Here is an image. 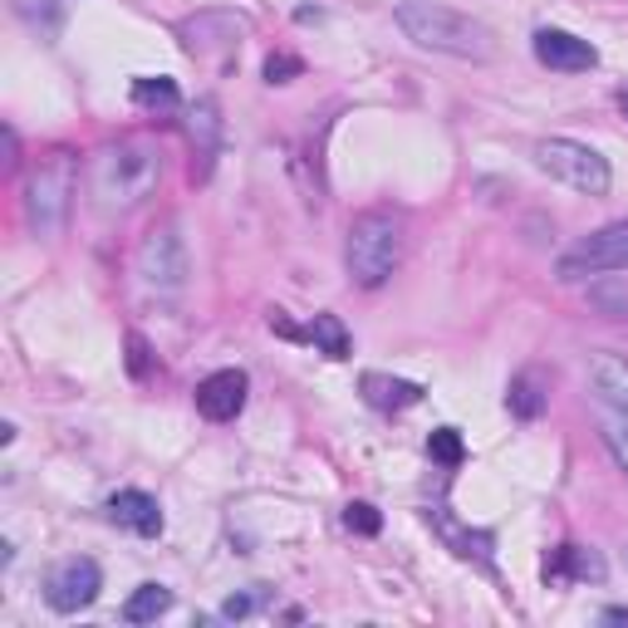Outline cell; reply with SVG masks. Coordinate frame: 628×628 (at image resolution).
<instances>
[{
    "mask_svg": "<svg viewBox=\"0 0 628 628\" xmlns=\"http://www.w3.org/2000/svg\"><path fill=\"white\" fill-rule=\"evenodd\" d=\"M157 173H163L157 147L143 138H123L104 147V153H94V163H89V197H94V207L104 216L128 212L157 187Z\"/></svg>",
    "mask_w": 628,
    "mask_h": 628,
    "instance_id": "obj_1",
    "label": "cell"
},
{
    "mask_svg": "<svg viewBox=\"0 0 628 628\" xmlns=\"http://www.w3.org/2000/svg\"><path fill=\"white\" fill-rule=\"evenodd\" d=\"M398 25L422 50H442V54H456V60H491L496 54V40H491L482 20L456 16V10L437 6V0H403L398 6Z\"/></svg>",
    "mask_w": 628,
    "mask_h": 628,
    "instance_id": "obj_2",
    "label": "cell"
},
{
    "mask_svg": "<svg viewBox=\"0 0 628 628\" xmlns=\"http://www.w3.org/2000/svg\"><path fill=\"white\" fill-rule=\"evenodd\" d=\"M398 250H403V226L388 212H363L359 222L349 226V276L373 290L393 276Z\"/></svg>",
    "mask_w": 628,
    "mask_h": 628,
    "instance_id": "obj_3",
    "label": "cell"
},
{
    "mask_svg": "<svg viewBox=\"0 0 628 628\" xmlns=\"http://www.w3.org/2000/svg\"><path fill=\"white\" fill-rule=\"evenodd\" d=\"M535 163H541L550 177L565 182V187L585 192V197H604V192H609V163H604L589 143L545 138V143H535Z\"/></svg>",
    "mask_w": 628,
    "mask_h": 628,
    "instance_id": "obj_4",
    "label": "cell"
},
{
    "mask_svg": "<svg viewBox=\"0 0 628 628\" xmlns=\"http://www.w3.org/2000/svg\"><path fill=\"white\" fill-rule=\"evenodd\" d=\"M599 270H628V222L604 226V231L585 236L579 246H569L559 256V280L599 276Z\"/></svg>",
    "mask_w": 628,
    "mask_h": 628,
    "instance_id": "obj_5",
    "label": "cell"
},
{
    "mask_svg": "<svg viewBox=\"0 0 628 628\" xmlns=\"http://www.w3.org/2000/svg\"><path fill=\"white\" fill-rule=\"evenodd\" d=\"M99 585H104V575H99L94 559L74 555V559H60V565L50 569L44 599H50V609H60V614H79L99 599Z\"/></svg>",
    "mask_w": 628,
    "mask_h": 628,
    "instance_id": "obj_6",
    "label": "cell"
},
{
    "mask_svg": "<svg viewBox=\"0 0 628 628\" xmlns=\"http://www.w3.org/2000/svg\"><path fill=\"white\" fill-rule=\"evenodd\" d=\"M70 192H74V163L60 153L54 163L40 167L35 182H30V222H35L40 231H54L64 207H70Z\"/></svg>",
    "mask_w": 628,
    "mask_h": 628,
    "instance_id": "obj_7",
    "label": "cell"
},
{
    "mask_svg": "<svg viewBox=\"0 0 628 628\" xmlns=\"http://www.w3.org/2000/svg\"><path fill=\"white\" fill-rule=\"evenodd\" d=\"M138 276L157 290H177L182 276H187V256H182V241L173 231H157L147 236L143 250H138Z\"/></svg>",
    "mask_w": 628,
    "mask_h": 628,
    "instance_id": "obj_8",
    "label": "cell"
},
{
    "mask_svg": "<svg viewBox=\"0 0 628 628\" xmlns=\"http://www.w3.org/2000/svg\"><path fill=\"white\" fill-rule=\"evenodd\" d=\"M535 60L545 70H559V74H579V70H594L599 64V50L589 40L569 35V30H535Z\"/></svg>",
    "mask_w": 628,
    "mask_h": 628,
    "instance_id": "obj_9",
    "label": "cell"
},
{
    "mask_svg": "<svg viewBox=\"0 0 628 628\" xmlns=\"http://www.w3.org/2000/svg\"><path fill=\"white\" fill-rule=\"evenodd\" d=\"M246 373L241 369H222L212 379L197 383V413L207 422H231L246 408Z\"/></svg>",
    "mask_w": 628,
    "mask_h": 628,
    "instance_id": "obj_10",
    "label": "cell"
},
{
    "mask_svg": "<svg viewBox=\"0 0 628 628\" xmlns=\"http://www.w3.org/2000/svg\"><path fill=\"white\" fill-rule=\"evenodd\" d=\"M109 516L119 525H128L133 535H143V541L163 535V511H157V501L147 496V491H119V496L109 501Z\"/></svg>",
    "mask_w": 628,
    "mask_h": 628,
    "instance_id": "obj_11",
    "label": "cell"
},
{
    "mask_svg": "<svg viewBox=\"0 0 628 628\" xmlns=\"http://www.w3.org/2000/svg\"><path fill=\"white\" fill-rule=\"evenodd\" d=\"M506 403H511V413L525 418V422H535L545 413V403H550V379H545L541 369H525L511 379V393H506Z\"/></svg>",
    "mask_w": 628,
    "mask_h": 628,
    "instance_id": "obj_12",
    "label": "cell"
},
{
    "mask_svg": "<svg viewBox=\"0 0 628 628\" xmlns=\"http://www.w3.org/2000/svg\"><path fill=\"white\" fill-rule=\"evenodd\" d=\"M363 398H369L373 408H383V413H398V408H413L422 403V388L408 383V379H388V373H363Z\"/></svg>",
    "mask_w": 628,
    "mask_h": 628,
    "instance_id": "obj_13",
    "label": "cell"
},
{
    "mask_svg": "<svg viewBox=\"0 0 628 628\" xmlns=\"http://www.w3.org/2000/svg\"><path fill=\"white\" fill-rule=\"evenodd\" d=\"M589 379H594V388H599L604 403L619 408V413L628 418V363L614 359V353H599V359L589 363Z\"/></svg>",
    "mask_w": 628,
    "mask_h": 628,
    "instance_id": "obj_14",
    "label": "cell"
},
{
    "mask_svg": "<svg viewBox=\"0 0 628 628\" xmlns=\"http://www.w3.org/2000/svg\"><path fill=\"white\" fill-rule=\"evenodd\" d=\"M565 575H594V579H599L604 565H599L594 555L579 550V545H559L555 559H545V579H550V585H559Z\"/></svg>",
    "mask_w": 628,
    "mask_h": 628,
    "instance_id": "obj_15",
    "label": "cell"
},
{
    "mask_svg": "<svg viewBox=\"0 0 628 628\" xmlns=\"http://www.w3.org/2000/svg\"><path fill=\"white\" fill-rule=\"evenodd\" d=\"M173 609V594H167L163 585H138L133 589V599L123 604V619L128 624H153L157 614H167Z\"/></svg>",
    "mask_w": 628,
    "mask_h": 628,
    "instance_id": "obj_16",
    "label": "cell"
},
{
    "mask_svg": "<svg viewBox=\"0 0 628 628\" xmlns=\"http://www.w3.org/2000/svg\"><path fill=\"white\" fill-rule=\"evenodd\" d=\"M310 339L319 344V353H329V359H349V329L339 315H315Z\"/></svg>",
    "mask_w": 628,
    "mask_h": 628,
    "instance_id": "obj_17",
    "label": "cell"
},
{
    "mask_svg": "<svg viewBox=\"0 0 628 628\" xmlns=\"http://www.w3.org/2000/svg\"><path fill=\"white\" fill-rule=\"evenodd\" d=\"M177 84L173 79H133V104L138 109H157V113H167V109H177Z\"/></svg>",
    "mask_w": 628,
    "mask_h": 628,
    "instance_id": "obj_18",
    "label": "cell"
},
{
    "mask_svg": "<svg viewBox=\"0 0 628 628\" xmlns=\"http://www.w3.org/2000/svg\"><path fill=\"white\" fill-rule=\"evenodd\" d=\"M428 452H432V462H442V466H462V456H466L462 432H456V428H437L428 437Z\"/></svg>",
    "mask_w": 628,
    "mask_h": 628,
    "instance_id": "obj_19",
    "label": "cell"
},
{
    "mask_svg": "<svg viewBox=\"0 0 628 628\" xmlns=\"http://www.w3.org/2000/svg\"><path fill=\"white\" fill-rule=\"evenodd\" d=\"M344 525L353 535H379L383 531V516H379V506H369V501H349L344 506Z\"/></svg>",
    "mask_w": 628,
    "mask_h": 628,
    "instance_id": "obj_20",
    "label": "cell"
},
{
    "mask_svg": "<svg viewBox=\"0 0 628 628\" xmlns=\"http://www.w3.org/2000/svg\"><path fill=\"white\" fill-rule=\"evenodd\" d=\"M192 133H202V157H212V147H216V104L212 99H202L197 113H192Z\"/></svg>",
    "mask_w": 628,
    "mask_h": 628,
    "instance_id": "obj_21",
    "label": "cell"
},
{
    "mask_svg": "<svg viewBox=\"0 0 628 628\" xmlns=\"http://www.w3.org/2000/svg\"><path fill=\"white\" fill-rule=\"evenodd\" d=\"M305 74V64L300 60H295V54H270V60H266V79H270V84H290V79H300Z\"/></svg>",
    "mask_w": 628,
    "mask_h": 628,
    "instance_id": "obj_22",
    "label": "cell"
},
{
    "mask_svg": "<svg viewBox=\"0 0 628 628\" xmlns=\"http://www.w3.org/2000/svg\"><path fill=\"white\" fill-rule=\"evenodd\" d=\"M604 442H609L614 462L628 472V422H604Z\"/></svg>",
    "mask_w": 628,
    "mask_h": 628,
    "instance_id": "obj_23",
    "label": "cell"
},
{
    "mask_svg": "<svg viewBox=\"0 0 628 628\" xmlns=\"http://www.w3.org/2000/svg\"><path fill=\"white\" fill-rule=\"evenodd\" d=\"M128 369L138 373V379H143V373H147V344H143L138 334H128Z\"/></svg>",
    "mask_w": 628,
    "mask_h": 628,
    "instance_id": "obj_24",
    "label": "cell"
},
{
    "mask_svg": "<svg viewBox=\"0 0 628 628\" xmlns=\"http://www.w3.org/2000/svg\"><path fill=\"white\" fill-rule=\"evenodd\" d=\"M226 619H241V614H250V599H226Z\"/></svg>",
    "mask_w": 628,
    "mask_h": 628,
    "instance_id": "obj_25",
    "label": "cell"
},
{
    "mask_svg": "<svg viewBox=\"0 0 628 628\" xmlns=\"http://www.w3.org/2000/svg\"><path fill=\"white\" fill-rule=\"evenodd\" d=\"M604 619H614V624H628V609H609Z\"/></svg>",
    "mask_w": 628,
    "mask_h": 628,
    "instance_id": "obj_26",
    "label": "cell"
},
{
    "mask_svg": "<svg viewBox=\"0 0 628 628\" xmlns=\"http://www.w3.org/2000/svg\"><path fill=\"white\" fill-rule=\"evenodd\" d=\"M619 109H624V119H628V89H624V94H619Z\"/></svg>",
    "mask_w": 628,
    "mask_h": 628,
    "instance_id": "obj_27",
    "label": "cell"
}]
</instances>
